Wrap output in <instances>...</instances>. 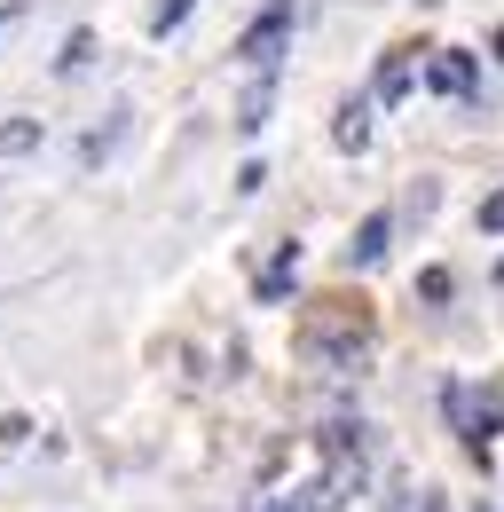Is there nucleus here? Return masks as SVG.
Returning a JSON list of instances; mask_svg holds the SVG:
<instances>
[{"label": "nucleus", "mask_w": 504, "mask_h": 512, "mask_svg": "<svg viewBox=\"0 0 504 512\" xmlns=\"http://www.w3.org/2000/svg\"><path fill=\"white\" fill-rule=\"evenodd\" d=\"M363 481H371L363 426H355V418H331V426H323V481H315V505L339 512L347 497H363Z\"/></svg>", "instance_id": "1"}, {"label": "nucleus", "mask_w": 504, "mask_h": 512, "mask_svg": "<svg viewBox=\"0 0 504 512\" xmlns=\"http://www.w3.org/2000/svg\"><path fill=\"white\" fill-rule=\"evenodd\" d=\"M300 355L315 371H363L371 363V331L363 323H308L300 331Z\"/></svg>", "instance_id": "2"}, {"label": "nucleus", "mask_w": 504, "mask_h": 512, "mask_svg": "<svg viewBox=\"0 0 504 512\" xmlns=\"http://www.w3.org/2000/svg\"><path fill=\"white\" fill-rule=\"evenodd\" d=\"M284 40H292V0H268L260 16L245 24V40H237V56H245L252 71H276V56H284Z\"/></svg>", "instance_id": "3"}, {"label": "nucleus", "mask_w": 504, "mask_h": 512, "mask_svg": "<svg viewBox=\"0 0 504 512\" xmlns=\"http://www.w3.org/2000/svg\"><path fill=\"white\" fill-rule=\"evenodd\" d=\"M331 142H339L347 158H363V150H371V95H347V103L331 111Z\"/></svg>", "instance_id": "4"}, {"label": "nucleus", "mask_w": 504, "mask_h": 512, "mask_svg": "<svg viewBox=\"0 0 504 512\" xmlns=\"http://www.w3.org/2000/svg\"><path fill=\"white\" fill-rule=\"evenodd\" d=\"M426 87H434V95H473V56H465V48H434Z\"/></svg>", "instance_id": "5"}, {"label": "nucleus", "mask_w": 504, "mask_h": 512, "mask_svg": "<svg viewBox=\"0 0 504 512\" xmlns=\"http://www.w3.org/2000/svg\"><path fill=\"white\" fill-rule=\"evenodd\" d=\"M386 237H394V213H371V221H363V229H355V237H347V268H378V260H386Z\"/></svg>", "instance_id": "6"}, {"label": "nucleus", "mask_w": 504, "mask_h": 512, "mask_svg": "<svg viewBox=\"0 0 504 512\" xmlns=\"http://www.w3.org/2000/svg\"><path fill=\"white\" fill-rule=\"evenodd\" d=\"M268 103H276V71H252V95H245V111H237V134H260L268 127Z\"/></svg>", "instance_id": "7"}, {"label": "nucleus", "mask_w": 504, "mask_h": 512, "mask_svg": "<svg viewBox=\"0 0 504 512\" xmlns=\"http://www.w3.org/2000/svg\"><path fill=\"white\" fill-rule=\"evenodd\" d=\"M292 276H300V245H284V253L268 260V268H260V284H252V292H260V300H284V292H292Z\"/></svg>", "instance_id": "8"}, {"label": "nucleus", "mask_w": 504, "mask_h": 512, "mask_svg": "<svg viewBox=\"0 0 504 512\" xmlns=\"http://www.w3.org/2000/svg\"><path fill=\"white\" fill-rule=\"evenodd\" d=\"M119 142H126V111H111V127H87V142H79V166H103Z\"/></svg>", "instance_id": "9"}, {"label": "nucleus", "mask_w": 504, "mask_h": 512, "mask_svg": "<svg viewBox=\"0 0 504 512\" xmlns=\"http://www.w3.org/2000/svg\"><path fill=\"white\" fill-rule=\"evenodd\" d=\"M40 119H24V111H16V119H8V127H0V158H32V150H40Z\"/></svg>", "instance_id": "10"}, {"label": "nucleus", "mask_w": 504, "mask_h": 512, "mask_svg": "<svg viewBox=\"0 0 504 512\" xmlns=\"http://www.w3.org/2000/svg\"><path fill=\"white\" fill-rule=\"evenodd\" d=\"M378 95H386V103H402V95H410V48H394V56L378 64Z\"/></svg>", "instance_id": "11"}, {"label": "nucleus", "mask_w": 504, "mask_h": 512, "mask_svg": "<svg viewBox=\"0 0 504 512\" xmlns=\"http://www.w3.org/2000/svg\"><path fill=\"white\" fill-rule=\"evenodd\" d=\"M189 8H197V0H158V8H150V40L182 32V24H189Z\"/></svg>", "instance_id": "12"}, {"label": "nucleus", "mask_w": 504, "mask_h": 512, "mask_svg": "<svg viewBox=\"0 0 504 512\" xmlns=\"http://www.w3.org/2000/svg\"><path fill=\"white\" fill-rule=\"evenodd\" d=\"M87 56H95V32H71V40H63V56H56V71L71 79V71H87Z\"/></svg>", "instance_id": "13"}, {"label": "nucleus", "mask_w": 504, "mask_h": 512, "mask_svg": "<svg viewBox=\"0 0 504 512\" xmlns=\"http://www.w3.org/2000/svg\"><path fill=\"white\" fill-rule=\"evenodd\" d=\"M481 229H489V237H504V190L481 197Z\"/></svg>", "instance_id": "14"}, {"label": "nucleus", "mask_w": 504, "mask_h": 512, "mask_svg": "<svg viewBox=\"0 0 504 512\" xmlns=\"http://www.w3.org/2000/svg\"><path fill=\"white\" fill-rule=\"evenodd\" d=\"M268 512H323V505H315V489H300V497H276Z\"/></svg>", "instance_id": "15"}, {"label": "nucleus", "mask_w": 504, "mask_h": 512, "mask_svg": "<svg viewBox=\"0 0 504 512\" xmlns=\"http://www.w3.org/2000/svg\"><path fill=\"white\" fill-rule=\"evenodd\" d=\"M24 8H32V0H0V32H8V24L24 16Z\"/></svg>", "instance_id": "16"}, {"label": "nucleus", "mask_w": 504, "mask_h": 512, "mask_svg": "<svg viewBox=\"0 0 504 512\" xmlns=\"http://www.w3.org/2000/svg\"><path fill=\"white\" fill-rule=\"evenodd\" d=\"M497 64H504V24H497Z\"/></svg>", "instance_id": "17"}, {"label": "nucleus", "mask_w": 504, "mask_h": 512, "mask_svg": "<svg viewBox=\"0 0 504 512\" xmlns=\"http://www.w3.org/2000/svg\"><path fill=\"white\" fill-rule=\"evenodd\" d=\"M497 276H504V268H497Z\"/></svg>", "instance_id": "18"}]
</instances>
